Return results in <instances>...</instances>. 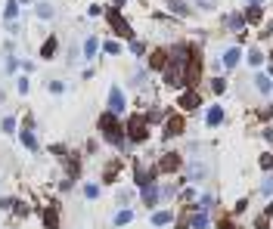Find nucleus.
Here are the masks:
<instances>
[{
  "label": "nucleus",
  "instance_id": "obj_1",
  "mask_svg": "<svg viewBox=\"0 0 273 229\" xmlns=\"http://www.w3.org/2000/svg\"><path fill=\"white\" fill-rule=\"evenodd\" d=\"M96 130H100V136H103V142H109L112 149H118V152H128L131 149V142H128V136H125V121L118 118L115 111H103L100 118H96Z\"/></svg>",
  "mask_w": 273,
  "mask_h": 229
},
{
  "label": "nucleus",
  "instance_id": "obj_2",
  "mask_svg": "<svg viewBox=\"0 0 273 229\" xmlns=\"http://www.w3.org/2000/svg\"><path fill=\"white\" fill-rule=\"evenodd\" d=\"M149 133H152V127L146 124L143 111L128 114V121H125V136H128V142H131V146H143V142L149 139Z\"/></svg>",
  "mask_w": 273,
  "mask_h": 229
},
{
  "label": "nucleus",
  "instance_id": "obj_3",
  "mask_svg": "<svg viewBox=\"0 0 273 229\" xmlns=\"http://www.w3.org/2000/svg\"><path fill=\"white\" fill-rule=\"evenodd\" d=\"M103 16H106V22H109V28H112V34H115V37H121V41H128V44L137 37V34H134V25L125 19V13H121L118 7H106V13H103Z\"/></svg>",
  "mask_w": 273,
  "mask_h": 229
},
{
  "label": "nucleus",
  "instance_id": "obj_4",
  "mask_svg": "<svg viewBox=\"0 0 273 229\" xmlns=\"http://www.w3.org/2000/svg\"><path fill=\"white\" fill-rule=\"evenodd\" d=\"M183 167H186V158L180 155V152H162V155L155 158V170H159V177H177Z\"/></svg>",
  "mask_w": 273,
  "mask_h": 229
},
{
  "label": "nucleus",
  "instance_id": "obj_5",
  "mask_svg": "<svg viewBox=\"0 0 273 229\" xmlns=\"http://www.w3.org/2000/svg\"><path fill=\"white\" fill-rule=\"evenodd\" d=\"M174 108H177V111H183V114L205 108V102H202V90H199V87H186V90H180V93H177V99H174Z\"/></svg>",
  "mask_w": 273,
  "mask_h": 229
},
{
  "label": "nucleus",
  "instance_id": "obj_6",
  "mask_svg": "<svg viewBox=\"0 0 273 229\" xmlns=\"http://www.w3.org/2000/svg\"><path fill=\"white\" fill-rule=\"evenodd\" d=\"M162 84L168 87V90H186V68L183 65H177V62H168L165 65V71H162Z\"/></svg>",
  "mask_w": 273,
  "mask_h": 229
},
{
  "label": "nucleus",
  "instance_id": "obj_7",
  "mask_svg": "<svg viewBox=\"0 0 273 229\" xmlns=\"http://www.w3.org/2000/svg\"><path fill=\"white\" fill-rule=\"evenodd\" d=\"M186 133V114L183 111H171L168 118H165V124H162V139L168 142V139H180Z\"/></svg>",
  "mask_w": 273,
  "mask_h": 229
},
{
  "label": "nucleus",
  "instance_id": "obj_8",
  "mask_svg": "<svg viewBox=\"0 0 273 229\" xmlns=\"http://www.w3.org/2000/svg\"><path fill=\"white\" fill-rule=\"evenodd\" d=\"M137 195H140V205L152 214L155 208H162V186L159 183H146L143 189H137Z\"/></svg>",
  "mask_w": 273,
  "mask_h": 229
},
{
  "label": "nucleus",
  "instance_id": "obj_9",
  "mask_svg": "<svg viewBox=\"0 0 273 229\" xmlns=\"http://www.w3.org/2000/svg\"><path fill=\"white\" fill-rule=\"evenodd\" d=\"M168 62H171L168 47H155V50H149V53H146V68H149V74H162Z\"/></svg>",
  "mask_w": 273,
  "mask_h": 229
},
{
  "label": "nucleus",
  "instance_id": "obj_10",
  "mask_svg": "<svg viewBox=\"0 0 273 229\" xmlns=\"http://www.w3.org/2000/svg\"><path fill=\"white\" fill-rule=\"evenodd\" d=\"M224 121H227V108H224L220 102H211V105H205V111H202V124H205L208 130H217Z\"/></svg>",
  "mask_w": 273,
  "mask_h": 229
},
{
  "label": "nucleus",
  "instance_id": "obj_11",
  "mask_svg": "<svg viewBox=\"0 0 273 229\" xmlns=\"http://www.w3.org/2000/svg\"><path fill=\"white\" fill-rule=\"evenodd\" d=\"M239 62H245V50H242L239 44H230V47L220 53V65H224L227 74H230L233 68H239Z\"/></svg>",
  "mask_w": 273,
  "mask_h": 229
},
{
  "label": "nucleus",
  "instance_id": "obj_12",
  "mask_svg": "<svg viewBox=\"0 0 273 229\" xmlns=\"http://www.w3.org/2000/svg\"><path fill=\"white\" fill-rule=\"evenodd\" d=\"M242 19H245V28H261V25L267 22L264 4H249V7H242Z\"/></svg>",
  "mask_w": 273,
  "mask_h": 229
},
{
  "label": "nucleus",
  "instance_id": "obj_13",
  "mask_svg": "<svg viewBox=\"0 0 273 229\" xmlns=\"http://www.w3.org/2000/svg\"><path fill=\"white\" fill-rule=\"evenodd\" d=\"M106 108H109V111H115L118 118L128 111V96H125V90H121L118 84H112V87H109V102H106Z\"/></svg>",
  "mask_w": 273,
  "mask_h": 229
},
{
  "label": "nucleus",
  "instance_id": "obj_14",
  "mask_svg": "<svg viewBox=\"0 0 273 229\" xmlns=\"http://www.w3.org/2000/svg\"><path fill=\"white\" fill-rule=\"evenodd\" d=\"M186 174H183V180L189 183V186H199L205 177H208V167H205V161H199V158H192V161H186V167H183Z\"/></svg>",
  "mask_w": 273,
  "mask_h": 229
},
{
  "label": "nucleus",
  "instance_id": "obj_15",
  "mask_svg": "<svg viewBox=\"0 0 273 229\" xmlns=\"http://www.w3.org/2000/svg\"><path fill=\"white\" fill-rule=\"evenodd\" d=\"M220 25H224V31H230V34H242V31H245L242 10H227V13L220 16Z\"/></svg>",
  "mask_w": 273,
  "mask_h": 229
},
{
  "label": "nucleus",
  "instance_id": "obj_16",
  "mask_svg": "<svg viewBox=\"0 0 273 229\" xmlns=\"http://www.w3.org/2000/svg\"><path fill=\"white\" fill-rule=\"evenodd\" d=\"M174 217H177V208H155L149 214V223L155 229H168V226H174Z\"/></svg>",
  "mask_w": 273,
  "mask_h": 229
},
{
  "label": "nucleus",
  "instance_id": "obj_17",
  "mask_svg": "<svg viewBox=\"0 0 273 229\" xmlns=\"http://www.w3.org/2000/svg\"><path fill=\"white\" fill-rule=\"evenodd\" d=\"M252 84H255V93H261V96H273V78H270L267 71H255Z\"/></svg>",
  "mask_w": 273,
  "mask_h": 229
},
{
  "label": "nucleus",
  "instance_id": "obj_18",
  "mask_svg": "<svg viewBox=\"0 0 273 229\" xmlns=\"http://www.w3.org/2000/svg\"><path fill=\"white\" fill-rule=\"evenodd\" d=\"M168 114H171V108H165V105H149V108L143 111V118H146V124L152 127V124H165Z\"/></svg>",
  "mask_w": 273,
  "mask_h": 229
},
{
  "label": "nucleus",
  "instance_id": "obj_19",
  "mask_svg": "<svg viewBox=\"0 0 273 229\" xmlns=\"http://www.w3.org/2000/svg\"><path fill=\"white\" fill-rule=\"evenodd\" d=\"M41 223H44V229H59V205L56 202L41 208Z\"/></svg>",
  "mask_w": 273,
  "mask_h": 229
},
{
  "label": "nucleus",
  "instance_id": "obj_20",
  "mask_svg": "<svg viewBox=\"0 0 273 229\" xmlns=\"http://www.w3.org/2000/svg\"><path fill=\"white\" fill-rule=\"evenodd\" d=\"M189 226L192 229H214V217L208 211H189Z\"/></svg>",
  "mask_w": 273,
  "mask_h": 229
},
{
  "label": "nucleus",
  "instance_id": "obj_21",
  "mask_svg": "<svg viewBox=\"0 0 273 229\" xmlns=\"http://www.w3.org/2000/svg\"><path fill=\"white\" fill-rule=\"evenodd\" d=\"M196 198H199V189L196 186H180V192H177V208H189V205H196Z\"/></svg>",
  "mask_w": 273,
  "mask_h": 229
},
{
  "label": "nucleus",
  "instance_id": "obj_22",
  "mask_svg": "<svg viewBox=\"0 0 273 229\" xmlns=\"http://www.w3.org/2000/svg\"><path fill=\"white\" fill-rule=\"evenodd\" d=\"M264 62H267V56H264L261 47H249V50H245V65H249L252 71H261Z\"/></svg>",
  "mask_w": 273,
  "mask_h": 229
},
{
  "label": "nucleus",
  "instance_id": "obj_23",
  "mask_svg": "<svg viewBox=\"0 0 273 229\" xmlns=\"http://www.w3.org/2000/svg\"><path fill=\"white\" fill-rule=\"evenodd\" d=\"M56 53H59V37L56 34H47V41L41 44V59L50 62V59H56Z\"/></svg>",
  "mask_w": 273,
  "mask_h": 229
},
{
  "label": "nucleus",
  "instance_id": "obj_24",
  "mask_svg": "<svg viewBox=\"0 0 273 229\" xmlns=\"http://www.w3.org/2000/svg\"><path fill=\"white\" fill-rule=\"evenodd\" d=\"M96 53H100V37H96V34H87V41H84V47H81V59L93 62Z\"/></svg>",
  "mask_w": 273,
  "mask_h": 229
},
{
  "label": "nucleus",
  "instance_id": "obj_25",
  "mask_svg": "<svg viewBox=\"0 0 273 229\" xmlns=\"http://www.w3.org/2000/svg\"><path fill=\"white\" fill-rule=\"evenodd\" d=\"M168 10H171V16H180V19H189L192 13V4H186V0H168Z\"/></svg>",
  "mask_w": 273,
  "mask_h": 229
},
{
  "label": "nucleus",
  "instance_id": "obj_26",
  "mask_svg": "<svg viewBox=\"0 0 273 229\" xmlns=\"http://www.w3.org/2000/svg\"><path fill=\"white\" fill-rule=\"evenodd\" d=\"M19 139H22V146L28 152H41V142H37V136H34V127H22L19 130Z\"/></svg>",
  "mask_w": 273,
  "mask_h": 229
},
{
  "label": "nucleus",
  "instance_id": "obj_27",
  "mask_svg": "<svg viewBox=\"0 0 273 229\" xmlns=\"http://www.w3.org/2000/svg\"><path fill=\"white\" fill-rule=\"evenodd\" d=\"M134 208H118V211H115V217H112V226L115 229H118V226H131L134 223Z\"/></svg>",
  "mask_w": 273,
  "mask_h": 229
},
{
  "label": "nucleus",
  "instance_id": "obj_28",
  "mask_svg": "<svg viewBox=\"0 0 273 229\" xmlns=\"http://www.w3.org/2000/svg\"><path fill=\"white\" fill-rule=\"evenodd\" d=\"M121 174V158H112L106 167H103V183H115Z\"/></svg>",
  "mask_w": 273,
  "mask_h": 229
},
{
  "label": "nucleus",
  "instance_id": "obj_29",
  "mask_svg": "<svg viewBox=\"0 0 273 229\" xmlns=\"http://www.w3.org/2000/svg\"><path fill=\"white\" fill-rule=\"evenodd\" d=\"M65 177H68L71 183L81 177V158H78V155H65Z\"/></svg>",
  "mask_w": 273,
  "mask_h": 229
},
{
  "label": "nucleus",
  "instance_id": "obj_30",
  "mask_svg": "<svg viewBox=\"0 0 273 229\" xmlns=\"http://www.w3.org/2000/svg\"><path fill=\"white\" fill-rule=\"evenodd\" d=\"M34 16L37 19H53L56 10H53V4H47V0H37V4H34Z\"/></svg>",
  "mask_w": 273,
  "mask_h": 229
},
{
  "label": "nucleus",
  "instance_id": "obj_31",
  "mask_svg": "<svg viewBox=\"0 0 273 229\" xmlns=\"http://www.w3.org/2000/svg\"><path fill=\"white\" fill-rule=\"evenodd\" d=\"M192 10H199V13H217L220 10V0H192Z\"/></svg>",
  "mask_w": 273,
  "mask_h": 229
},
{
  "label": "nucleus",
  "instance_id": "obj_32",
  "mask_svg": "<svg viewBox=\"0 0 273 229\" xmlns=\"http://www.w3.org/2000/svg\"><path fill=\"white\" fill-rule=\"evenodd\" d=\"M134 189H118V192H115V205L118 208H131V202H134Z\"/></svg>",
  "mask_w": 273,
  "mask_h": 229
},
{
  "label": "nucleus",
  "instance_id": "obj_33",
  "mask_svg": "<svg viewBox=\"0 0 273 229\" xmlns=\"http://www.w3.org/2000/svg\"><path fill=\"white\" fill-rule=\"evenodd\" d=\"M128 50H131V56H137V59H146V53H149L146 41H140V37H134V41L128 44Z\"/></svg>",
  "mask_w": 273,
  "mask_h": 229
},
{
  "label": "nucleus",
  "instance_id": "obj_34",
  "mask_svg": "<svg viewBox=\"0 0 273 229\" xmlns=\"http://www.w3.org/2000/svg\"><path fill=\"white\" fill-rule=\"evenodd\" d=\"M208 84H211V93H214V96H224V93H227V87H230L224 74H214V78H211Z\"/></svg>",
  "mask_w": 273,
  "mask_h": 229
},
{
  "label": "nucleus",
  "instance_id": "obj_35",
  "mask_svg": "<svg viewBox=\"0 0 273 229\" xmlns=\"http://www.w3.org/2000/svg\"><path fill=\"white\" fill-rule=\"evenodd\" d=\"M103 53H106V56H121V53H125V47H121L118 37H112V41H106V44H103Z\"/></svg>",
  "mask_w": 273,
  "mask_h": 229
},
{
  "label": "nucleus",
  "instance_id": "obj_36",
  "mask_svg": "<svg viewBox=\"0 0 273 229\" xmlns=\"http://www.w3.org/2000/svg\"><path fill=\"white\" fill-rule=\"evenodd\" d=\"M258 192L264 198H273V174H264V180L258 183Z\"/></svg>",
  "mask_w": 273,
  "mask_h": 229
},
{
  "label": "nucleus",
  "instance_id": "obj_37",
  "mask_svg": "<svg viewBox=\"0 0 273 229\" xmlns=\"http://www.w3.org/2000/svg\"><path fill=\"white\" fill-rule=\"evenodd\" d=\"M252 229H273V220H270V217H264V214L258 211V214L252 217Z\"/></svg>",
  "mask_w": 273,
  "mask_h": 229
},
{
  "label": "nucleus",
  "instance_id": "obj_38",
  "mask_svg": "<svg viewBox=\"0 0 273 229\" xmlns=\"http://www.w3.org/2000/svg\"><path fill=\"white\" fill-rule=\"evenodd\" d=\"M258 121H264V124H273V102H267V105H261L258 111Z\"/></svg>",
  "mask_w": 273,
  "mask_h": 229
},
{
  "label": "nucleus",
  "instance_id": "obj_39",
  "mask_svg": "<svg viewBox=\"0 0 273 229\" xmlns=\"http://www.w3.org/2000/svg\"><path fill=\"white\" fill-rule=\"evenodd\" d=\"M100 192H103L100 183H84V198H87V202H96V198H100Z\"/></svg>",
  "mask_w": 273,
  "mask_h": 229
},
{
  "label": "nucleus",
  "instance_id": "obj_40",
  "mask_svg": "<svg viewBox=\"0 0 273 229\" xmlns=\"http://www.w3.org/2000/svg\"><path fill=\"white\" fill-rule=\"evenodd\" d=\"M16 16H19V0H7V10H4V19H7V22H16Z\"/></svg>",
  "mask_w": 273,
  "mask_h": 229
},
{
  "label": "nucleus",
  "instance_id": "obj_41",
  "mask_svg": "<svg viewBox=\"0 0 273 229\" xmlns=\"http://www.w3.org/2000/svg\"><path fill=\"white\" fill-rule=\"evenodd\" d=\"M258 167H261L264 174H273V152H264V155L258 158Z\"/></svg>",
  "mask_w": 273,
  "mask_h": 229
},
{
  "label": "nucleus",
  "instance_id": "obj_42",
  "mask_svg": "<svg viewBox=\"0 0 273 229\" xmlns=\"http://www.w3.org/2000/svg\"><path fill=\"white\" fill-rule=\"evenodd\" d=\"M214 229H245L242 223H236L233 217H227V220H220V223H214Z\"/></svg>",
  "mask_w": 273,
  "mask_h": 229
},
{
  "label": "nucleus",
  "instance_id": "obj_43",
  "mask_svg": "<svg viewBox=\"0 0 273 229\" xmlns=\"http://www.w3.org/2000/svg\"><path fill=\"white\" fill-rule=\"evenodd\" d=\"M13 214H16V217H19V220H22V217H28V205H25V202H19V198H16V202H13Z\"/></svg>",
  "mask_w": 273,
  "mask_h": 229
},
{
  "label": "nucleus",
  "instance_id": "obj_44",
  "mask_svg": "<svg viewBox=\"0 0 273 229\" xmlns=\"http://www.w3.org/2000/svg\"><path fill=\"white\" fill-rule=\"evenodd\" d=\"M0 127H4V133H10V136H13V133H16V118H13V114H7Z\"/></svg>",
  "mask_w": 273,
  "mask_h": 229
},
{
  "label": "nucleus",
  "instance_id": "obj_45",
  "mask_svg": "<svg viewBox=\"0 0 273 229\" xmlns=\"http://www.w3.org/2000/svg\"><path fill=\"white\" fill-rule=\"evenodd\" d=\"M249 211V198H239L236 205H233V217H239V214H245Z\"/></svg>",
  "mask_w": 273,
  "mask_h": 229
},
{
  "label": "nucleus",
  "instance_id": "obj_46",
  "mask_svg": "<svg viewBox=\"0 0 273 229\" xmlns=\"http://www.w3.org/2000/svg\"><path fill=\"white\" fill-rule=\"evenodd\" d=\"M261 139H264L267 146H273V124H264V130H261Z\"/></svg>",
  "mask_w": 273,
  "mask_h": 229
},
{
  "label": "nucleus",
  "instance_id": "obj_47",
  "mask_svg": "<svg viewBox=\"0 0 273 229\" xmlns=\"http://www.w3.org/2000/svg\"><path fill=\"white\" fill-rule=\"evenodd\" d=\"M103 13H106V7H100V4H90V7H87V16H93V19L103 16Z\"/></svg>",
  "mask_w": 273,
  "mask_h": 229
},
{
  "label": "nucleus",
  "instance_id": "obj_48",
  "mask_svg": "<svg viewBox=\"0 0 273 229\" xmlns=\"http://www.w3.org/2000/svg\"><path fill=\"white\" fill-rule=\"evenodd\" d=\"M62 90H65V84H62V81H50V93H53V96H59Z\"/></svg>",
  "mask_w": 273,
  "mask_h": 229
},
{
  "label": "nucleus",
  "instance_id": "obj_49",
  "mask_svg": "<svg viewBox=\"0 0 273 229\" xmlns=\"http://www.w3.org/2000/svg\"><path fill=\"white\" fill-rule=\"evenodd\" d=\"M16 87H19V96H25V93H28V78H25V74L19 78V84H16Z\"/></svg>",
  "mask_w": 273,
  "mask_h": 229
},
{
  "label": "nucleus",
  "instance_id": "obj_50",
  "mask_svg": "<svg viewBox=\"0 0 273 229\" xmlns=\"http://www.w3.org/2000/svg\"><path fill=\"white\" fill-rule=\"evenodd\" d=\"M261 214H264V217H270V220H273V198H267V205H264V208H261Z\"/></svg>",
  "mask_w": 273,
  "mask_h": 229
},
{
  "label": "nucleus",
  "instance_id": "obj_51",
  "mask_svg": "<svg viewBox=\"0 0 273 229\" xmlns=\"http://www.w3.org/2000/svg\"><path fill=\"white\" fill-rule=\"evenodd\" d=\"M13 202H16V198H10V195L0 198V211H13Z\"/></svg>",
  "mask_w": 273,
  "mask_h": 229
},
{
  "label": "nucleus",
  "instance_id": "obj_52",
  "mask_svg": "<svg viewBox=\"0 0 273 229\" xmlns=\"http://www.w3.org/2000/svg\"><path fill=\"white\" fill-rule=\"evenodd\" d=\"M261 28H264V37H273V19H267Z\"/></svg>",
  "mask_w": 273,
  "mask_h": 229
},
{
  "label": "nucleus",
  "instance_id": "obj_53",
  "mask_svg": "<svg viewBox=\"0 0 273 229\" xmlns=\"http://www.w3.org/2000/svg\"><path fill=\"white\" fill-rule=\"evenodd\" d=\"M50 152H53V155H68V149H65V146H59V142H56V146H50Z\"/></svg>",
  "mask_w": 273,
  "mask_h": 229
},
{
  "label": "nucleus",
  "instance_id": "obj_54",
  "mask_svg": "<svg viewBox=\"0 0 273 229\" xmlns=\"http://www.w3.org/2000/svg\"><path fill=\"white\" fill-rule=\"evenodd\" d=\"M16 65H19V62H16V56H7V71H10V74L16 71Z\"/></svg>",
  "mask_w": 273,
  "mask_h": 229
},
{
  "label": "nucleus",
  "instance_id": "obj_55",
  "mask_svg": "<svg viewBox=\"0 0 273 229\" xmlns=\"http://www.w3.org/2000/svg\"><path fill=\"white\" fill-rule=\"evenodd\" d=\"M267 74H270V78H273V53L267 56Z\"/></svg>",
  "mask_w": 273,
  "mask_h": 229
},
{
  "label": "nucleus",
  "instance_id": "obj_56",
  "mask_svg": "<svg viewBox=\"0 0 273 229\" xmlns=\"http://www.w3.org/2000/svg\"><path fill=\"white\" fill-rule=\"evenodd\" d=\"M125 4H128V0H112V7H118V10H121Z\"/></svg>",
  "mask_w": 273,
  "mask_h": 229
},
{
  "label": "nucleus",
  "instance_id": "obj_57",
  "mask_svg": "<svg viewBox=\"0 0 273 229\" xmlns=\"http://www.w3.org/2000/svg\"><path fill=\"white\" fill-rule=\"evenodd\" d=\"M249 4H264V0H245V7H249Z\"/></svg>",
  "mask_w": 273,
  "mask_h": 229
},
{
  "label": "nucleus",
  "instance_id": "obj_58",
  "mask_svg": "<svg viewBox=\"0 0 273 229\" xmlns=\"http://www.w3.org/2000/svg\"><path fill=\"white\" fill-rule=\"evenodd\" d=\"M19 4H31V0H19Z\"/></svg>",
  "mask_w": 273,
  "mask_h": 229
}]
</instances>
